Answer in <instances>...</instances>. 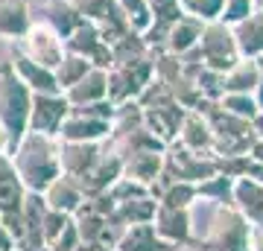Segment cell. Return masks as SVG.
I'll list each match as a JSON object with an SVG mask.
<instances>
[{
	"label": "cell",
	"mask_w": 263,
	"mask_h": 251,
	"mask_svg": "<svg viewBox=\"0 0 263 251\" xmlns=\"http://www.w3.org/2000/svg\"><path fill=\"white\" fill-rule=\"evenodd\" d=\"M38 15H41L38 21H44L47 27H53L62 38L70 35V32L76 29V24L82 21L79 9H76L73 3H67V0H65V3H62V0H53V3H47L44 9L38 12Z\"/></svg>",
	"instance_id": "obj_29"
},
{
	"label": "cell",
	"mask_w": 263,
	"mask_h": 251,
	"mask_svg": "<svg viewBox=\"0 0 263 251\" xmlns=\"http://www.w3.org/2000/svg\"><path fill=\"white\" fill-rule=\"evenodd\" d=\"M216 103L222 105L228 114H234L240 120H252L254 114L260 111L257 103H254V93H222Z\"/></svg>",
	"instance_id": "obj_35"
},
{
	"label": "cell",
	"mask_w": 263,
	"mask_h": 251,
	"mask_svg": "<svg viewBox=\"0 0 263 251\" xmlns=\"http://www.w3.org/2000/svg\"><path fill=\"white\" fill-rule=\"evenodd\" d=\"M202 29L205 24L196 18H190V15H181L179 21H173L167 29V41H164V50L173 53V56H187L190 50H196L199 38H202Z\"/></svg>",
	"instance_id": "obj_23"
},
{
	"label": "cell",
	"mask_w": 263,
	"mask_h": 251,
	"mask_svg": "<svg viewBox=\"0 0 263 251\" xmlns=\"http://www.w3.org/2000/svg\"><path fill=\"white\" fill-rule=\"evenodd\" d=\"M176 143L187 146L190 152H199V155H214V129L202 111H187L184 120H181V129H179V138Z\"/></svg>",
	"instance_id": "obj_16"
},
{
	"label": "cell",
	"mask_w": 263,
	"mask_h": 251,
	"mask_svg": "<svg viewBox=\"0 0 263 251\" xmlns=\"http://www.w3.org/2000/svg\"><path fill=\"white\" fill-rule=\"evenodd\" d=\"M70 114V103L62 91L53 93H32V108H29V131L59 138V129L65 117Z\"/></svg>",
	"instance_id": "obj_9"
},
{
	"label": "cell",
	"mask_w": 263,
	"mask_h": 251,
	"mask_svg": "<svg viewBox=\"0 0 263 251\" xmlns=\"http://www.w3.org/2000/svg\"><path fill=\"white\" fill-rule=\"evenodd\" d=\"M196 199H199L196 184H190V181H170V184L161 190L158 205H167V207H190Z\"/></svg>",
	"instance_id": "obj_33"
},
{
	"label": "cell",
	"mask_w": 263,
	"mask_h": 251,
	"mask_svg": "<svg viewBox=\"0 0 263 251\" xmlns=\"http://www.w3.org/2000/svg\"><path fill=\"white\" fill-rule=\"evenodd\" d=\"M12 164L18 169L21 181L32 193H44L59 176H62V164H59V138H47L38 131H27L21 143L12 152Z\"/></svg>",
	"instance_id": "obj_1"
},
{
	"label": "cell",
	"mask_w": 263,
	"mask_h": 251,
	"mask_svg": "<svg viewBox=\"0 0 263 251\" xmlns=\"http://www.w3.org/2000/svg\"><path fill=\"white\" fill-rule=\"evenodd\" d=\"M65 96L70 105H88V103H97V100H105L108 96V70L105 67H91L73 88H67Z\"/></svg>",
	"instance_id": "obj_25"
},
{
	"label": "cell",
	"mask_w": 263,
	"mask_h": 251,
	"mask_svg": "<svg viewBox=\"0 0 263 251\" xmlns=\"http://www.w3.org/2000/svg\"><path fill=\"white\" fill-rule=\"evenodd\" d=\"M263 59H240L222 73V88L226 93H254L257 79H260Z\"/></svg>",
	"instance_id": "obj_28"
},
{
	"label": "cell",
	"mask_w": 263,
	"mask_h": 251,
	"mask_svg": "<svg viewBox=\"0 0 263 251\" xmlns=\"http://www.w3.org/2000/svg\"><path fill=\"white\" fill-rule=\"evenodd\" d=\"M152 3V15H155V24H173V21L181 18V6L179 0H149Z\"/></svg>",
	"instance_id": "obj_40"
},
{
	"label": "cell",
	"mask_w": 263,
	"mask_h": 251,
	"mask_svg": "<svg viewBox=\"0 0 263 251\" xmlns=\"http://www.w3.org/2000/svg\"><path fill=\"white\" fill-rule=\"evenodd\" d=\"M199 251H252V222L234 205H216Z\"/></svg>",
	"instance_id": "obj_3"
},
{
	"label": "cell",
	"mask_w": 263,
	"mask_h": 251,
	"mask_svg": "<svg viewBox=\"0 0 263 251\" xmlns=\"http://www.w3.org/2000/svg\"><path fill=\"white\" fill-rule=\"evenodd\" d=\"M184 114L187 111L173 100V103L158 105V108H143V126H146V131H152L164 146H170L173 140L179 138V129H181Z\"/></svg>",
	"instance_id": "obj_15"
},
{
	"label": "cell",
	"mask_w": 263,
	"mask_h": 251,
	"mask_svg": "<svg viewBox=\"0 0 263 251\" xmlns=\"http://www.w3.org/2000/svg\"><path fill=\"white\" fill-rule=\"evenodd\" d=\"M12 44H18L24 53H27L29 59H35V62H41L44 67H50V70H56V65L65 59V38L59 35L53 27H47L44 21H32V27H29V32L21 41H12Z\"/></svg>",
	"instance_id": "obj_8"
},
{
	"label": "cell",
	"mask_w": 263,
	"mask_h": 251,
	"mask_svg": "<svg viewBox=\"0 0 263 251\" xmlns=\"http://www.w3.org/2000/svg\"><path fill=\"white\" fill-rule=\"evenodd\" d=\"M91 67H94V65H91L85 56L65 53V59H62V62L56 65V70H53V73H56V82H59V91L65 93L67 88H73V85L79 82V79L91 70Z\"/></svg>",
	"instance_id": "obj_32"
},
{
	"label": "cell",
	"mask_w": 263,
	"mask_h": 251,
	"mask_svg": "<svg viewBox=\"0 0 263 251\" xmlns=\"http://www.w3.org/2000/svg\"><path fill=\"white\" fill-rule=\"evenodd\" d=\"M254 9H263V0H254Z\"/></svg>",
	"instance_id": "obj_51"
},
{
	"label": "cell",
	"mask_w": 263,
	"mask_h": 251,
	"mask_svg": "<svg viewBox=\"0 0 263 251\" xmlns=\"http://www.w3.org/2000/svg\"><path fill=\"white\" fill-rule=\"evenodd\" d=\"M181 15H190V18L202 21V24H211V21L222 18V6L226 0H179Z\"/></svg>",
	"instance_id": "obj_34"
},
{
	"label": "cell",
	"mask_w": 263,
	"mask_h": 251,
	"mask_svg": "<svg viewBox=\"0 0 263 251\" xmlns=\"http://www.w3.org/2000/svg\"><path fill=\"white\" fill-rule=\"evenodd\" d=\"M164 172H167L173 181H190V184H199L211 178L214 172H219L214 155H199V152H190L187 146L181 143H170L164 149Z\"/></svg>",
	"instance_id": "obj_6"
},
{
	"label": "cell",
	"mask_w": 263,
	"mask_h": 251,
	"mask_svg": "<svg viewBox=\"0 0 263 251\" xmlns=\"http://www.w3.org/2000/svg\"><path fill=\"white\" fill-rule=\"evenodd\" d=\"M114 251H117V248H114Z\"/></svg>",
	"instance_id": "obj_52"
},
{
	"label": "cell",
	"mask_w": 263,
	"mask_h": 251,
	"mask_svg": "<svg viewBox=\"0 0 263 251\" xmlns=\"http://www.w3.org/2000/svg\"><path fill=\"white\" fill-rule=\"evenodd\" d=\"M164 172V149H141L123 158V176L149 190V184Z\"/></svg>",
	"instance_id": "obj_18"
},
{
	"label": "cell",
	"mask_w": 263,
	"mask_h": 251,
	"mask_svg": "<svg viewBox=\"0 0 263 251\" xmlns=\"http://www.w3.org/2000/svg\"><path fill=\"white\" fill-rule=\"evenodd\" d=\"M254 12V0H226V6H222V18L228 27H234V24H240L243 18H249Z\"/></svg>",
	"instance_id": "obj_39"
},
{
	"label": "cell",
	"mask_w": 263,
	"mask_h": 251,
	"mask_svg": "<svg viewBox=\"0 0 263 251\" xmlns=\"http://www.w3.org/2000/svg\"><path fill=\"white\" fill-rule=\"evenodd\" d=\"M249 176L257 178V181H263V164H254V161H252V169H249Z\"/></svg>",
	"instance_id": "obj_48"
},
{
	"label": "cell",
	"mask_w": 263,
	"mask_h": 251,
	"mask_svg": "<svg viewBox=\"0 0 263 251\" xmlns=\"http://www.w3.org/2000/svg\"><path fill=\"white\" fill-rule=\"evenodd\" d=\"M9 65H12V70L18 73V79H21L24 85H27V88H29L32 93H53V91H59L56 73H53L50 67H44L41 62L29 59L18 44H12Z\"/></svg>",
	"instance_id": "obj_11"
},
{
	"label": "cell",
	"mask_w": 263,
	"mask_h": 251,
	"mask_svg": "<svg viewBox=\"0 0 263 251\" xmlns=\"http://www.w3.org/2000/svg\"><path fill=\"white\" fill-rule=\"evenodd\" d=\"M252 251H263V225H252Z\"/></svg>",
	"instance_id": "obj_44"
},
{
	"label": "cell",
	"mask_w": 263,
	"mask_h": 251,
	"mask_svg": "<svg viewBox=\"0 0 263 251\" xmlns=\"http://www.w3.org/2000/svg\"><path fill=\"white\" fill-rule=\"evenodd\" d=\"M152 76H155V56L108 67V100L117 105L138 103V96L152 82Z\"/></svg>",
	"instance_id": "obj_5"
},
{
	"label": "cell",
	"mask_w": 263,
	"mask_h": 251,
	"mask_svg": "<svg viewBox=\"0 0 263 251\" xmlns=\"http://www.w3.org/2000/svg\"><path fill=\"white\" fill-rule=\"evenodd\" d=\"M44 214H47L44 193H32V190H27V196H24V205H21V216H24V245H21V251L44 245V237H41V222H44Z\"/></svg>",
	"instance_id": "obj_21"
},
{
	"label": "cell",
	"mask_w": 263,
	"mask_h": 251,
	"mask_svg": "<svg viewBox=\"0 0 263 251\" xmlns=\"http://www.w3.org/2000/svg\"><path fill=\"white\" fill-rule=\"evenodd\" d=\"M196 50L202 53V65L211 67V70H219V73H226L234 62L243 59L240 50H237L234 29L228 27L226 21H211V24H205Z\"/></svg>",
	"instance_id": "obj_4"
},
{
	"label": "cell",
	"mask_w": 263,
	"mask_h": 251,
	"mask_svg": "<svg viewBox=\"0 0 263 251\" xmlns=\"http://www.w3.org/2000/svg\"><path fill=\"white\" fill-rule=\"evenodd\" d=\"M155 210H158V202H155V199L146 193V196H138V199H129V202H120V205L114 207V214L108 216V222H111L114 228L126 231L129 225L152 222Z\"/></svg>",
	"instance_id": "obj_26"
},
{
	"label": "cell",
	"mask_w": 263,
	"mask_h": 251,
	"mask_svg": "<svg viewBox=\"0 0 263 251\" xmlns=\"http://www.w3.org/2000/svg\"><path fill=\"white\" fill-rule=\"evenodd\" d=\"M27 251H53L50 245H38V248H27Z\"/></svg>",
	"instance_id": "obj_50"
},
{
	"label": "cell",
	"mask_w": 263,
	"mask_h": 251,
	"mask_svg": "<svg viewBox=\"0 0 263 251\" xmlns=\"http://www.w3.org/2000/svg\"><path fill=\"white\" fill-rule=\"evenodd\" d=\"M234 181L237 178H228L226 172H214L211 178L199 181L196 193L202 202H211V205H234Z\"/></svg>",
	"instance_id": "obj_30"
},
{
	"label": "cell",
	"mask_w": 263,
	"mask_h": 251,
	"mask_svg": "<svg viewBox=\"0 0 263 251\" xmlns=\"http://www.w3.org/2000/svg\"><path fill=\"white\" fill-rule=\"evenodd\" d=\"M254 103L263 111V67H260V79H257V88H254Z\"/></svg>",
	"instance_id": "obj_47"
},
{
	"label": "cell",
	"mask_w": 263,
	"mask_h": 251,
	"mask_svg": "<svg viewBox=\"0 0 263 251\" xmlns=\"http://www.w3.org/2000/svg\"><path fill=\"white\" fill-rule=\"evenodd\" d=\"M108 193H111V199L120 205V202H129V199H138V196H146L149 190L143 184H138V181H132V178L120 176L117 181H114L111 187H108Z\"/></svg>",
	"instance_id": "obj_38"
},
{
	"label": "cell",
	"mask_w": 263,
	"mask_h": 251,
	"mask_svg": "<svg viewBox=\"0 0 263 251\" xmlns=\"http://www.w3.org/2000/svg\"><path fill=\"white\" fill-rule=\"evenodd\" d=\"M234 207L252 225H263V181L243 176L234 181Z\"/></svg>",
	"instance_id": "obj_24"
},
{
	"label": "cell",
	"mask_w": 263,
	"mask_h": 251,
	"mask_svg": "<svg viewBox=\"0 0 263 251\" xmlns=\"http://www.w3.org/2000/svg\"><path fill=\"white\" fill-rule=\"evenodd\" d=\"M24 196H27V187H24L18 169L12 164V155L9 152H0V214L21 210Z\"/></svg>",
	"instance_id": "obj_22"
},
{
	"label": "cell",
	"mask_w": 263,
	"mask_h": 251,
	"mask_svg": "<svg viewBox=\"0 0 263 251\" xmlns=\"http://www.w3.org/2000/svg\"><path fill=\"white\" fill-rule=\"evenodd\" d=\"M79 242H82V240H79V231H76L73 219H70V225L59 234L56 240L50 242V248H53V251H76V245H79Z\"/></svg>",
	"instance_id": "obj_41"
},
{
	"label": "cell",
	"mask_w": 263,
	"mask_h": 251,
	"mask_svg": "<svg viewBox=\"0 0 263 251\" xmlns=\"http://www.w3.org/2000/svg\"><path fill=\"white\" fill-rule=\"evenodd\" d=\"M117 9H120L126 27H129L132 32H138V35H143V32L155 24L149 0H117Z\"/></svg>",
	"instance_id": "obj_31"
},
{
	"label": "cell",
	"mask_w": 263,
	"mask_h": 251,
	"mask_svg": "<svg viewBox=\"0 0 263 251\" xmlns=\"http://www.w3.org/2000/svg\"><path fill=\"white\" fill-rule=\"evenodd\" d=\"M85 199H88V196L82 193L79 181L70 178V176H59L56 181L44 190V202H47V207L62 210V214H67V216H73L76 210L85 205Z\"/></svg>",
	"instance_id": "obj_20"
},
{
	"label": "cell",
	"mask_w": 263,
	"mask_h": 251,
	"mask_svg": "<svg viewBox=\"0 0 263 251\" xmlns=\"http://www.w3.org/2000/svg\"><path fill=\"white\" fill-rule=\"evenodd\" d=\"M29 108H32V91L18 79L9 59L0 62V126L6 131L9 155L29 131Z\"/></svg>",
	"instance_id": "obj_2"
},
{
	"label": "cell",
	"mask_w": 263,
	"mask_h": 251,
	"mask_svg": "<svg viewBox=\"0 0 263 251\" xmlns=\"http://www.w3.org/2000/svg\"><path fill=\"white\" fill-rule=\"evenodd\" d=\"M152 228L167 242L176 245H190L193 242V225H190V207H167L158 205L152 216Z\"/></svg>",
	"instance_id": "obj_14"
},
{
	"label": "cell",
	"mask_w": 263,
	"mask_h": 251,
	"mask_svg": "<svg viewBox=\"0 0 263 251\" xmlns=\"http://www.w3.org/2000/svg\"><path fill=\"white\" fill-rule=\"evenodd\" d=\"M114 248L117 251H181V245L167 242L164 237H158L152 222H143V225H129L120 234V240H117Z\"/></svg>",
	"instance_id": "obj_19"
},
{
	"label": "cell",
	"mask_w": 263,
	"mask_h": 251,
	"mask_svg": "<svg viewBox=\"0 0 263 251\" xmlns=\"http://www.w3.org/2000/svg\"><path fill=\"white\" fill-rule=\"evenodd\" d=\"M76 251H114L111 245H105V242H79Z\"/></svg>",
	"instance_id": "obj_45"
},
{
	"label": "cell",
	"mask_w": 263,
	"mask_h": 251,
	"mask_svg": "<svg viewBox=\"0 0 263 251\" xmlns=\"http://www.w3.org/2000/svg\"><path fill=\"white\" fill-rule=\"evenodd\" d=\"M111 138V123L82 114L79 108L70 105V114L65 117L62 129H59V140H82V143H105Z\"/></svg>",
	"instance_id": "obj_12"
},
{
	"label": "cell",
	"mask_w": 263,
	"mask_h": 251,
	"mask_svg": "<svg viewBox=\"0 0 263 251\" xmlns=\"http://www.w3.org/2000/svg\"><path fill=\"white\" fill-rule=\"evenodd\" d=\"M0 251H18V242H15V237L6 231L3 219H0Z\"/></svg>",
	"instance_id": "obj_42"
},
{
	"label": "cell",
	"mask_w": 263,
	"mask_h": 251,
	"mask_svg": "<svg viewBox=\"0 0 263 251\" xmlns=\"http://www.w3.org/2000/svg\"><path fill=\"white\" fill-rule=\"evenodd\" d=\"M234 38L237 50L246 59H263V9H254L249 18L234 24Z\"/></svg>",
	"instance_id": "obj_27"
},
{
	"label": "cell",
	"mask_w": 263,
	"mask_h": 251,
	"mask_svg": "<svg viewBox=\"0 0 263 251\" xmlns=\"http://www.w3.org/2000/svg\"><path fill=\"white\" fill-rule=\"evenodd\" d=\"M249 123H252L254 138H263V111H257V114H254V117H252Z\"/></svg>",
	"instance_id": "obj_46"
},
{
	"label": "cell",
	"mask_w": 263,
	"mask_h": 251,
	"mask_svg": "<svg viewBox=\"0 0 263 251\" xmlns=\"http://www.w3.org/2000/svg\"><path fill=\"white\" fill-rule=\"evenodd\" d=\"M249 158H252L254 164H263V138H254L252 149H249Z\"/></svg>",
	"instance_id": "obj_43"
},
{
	"label": "cell",
	"mask_w": 263,
	"mask_h": 251,
	"mask_svg": "<svg viewBox=\"0 0 263 251\" xmlns=\"http://www.w3.org/2000/svg\"><path fill=\"white\" fill-rule=\"evenodd\" d=\"M120 176H123V155L105 140V149H103V155H100V161H97L82 178H76V181L82 187V193L91 199V196L105 193Z\"/></svg>",
	"instance_id": "obj_10"
},
{
	"label": "cell",
	"mask_w": 263,
	"mask_h": 251,
	"mask_svg": "<svg viewBox=\"0 0 263 251\" xmlns=\"http://www.w3.org/2000/svg\"><path fill=\"white\" fill-rule=\"evenodd\" d=\"M0 152H9V146H6V131H3V126H0Z\"/></svg>",
	"instance_id": "obj_49"
},
{
	"label": "cell",
	"mask_w": 263,
	"mask_h": 251,
	"mask_svg": "<svg viewBox=\"0 0 263 251\" xmlns=\"http://www.w3.org/2000/svg\"><path fill=\"white\" fill-rule=\"evenodd\" d=\"M196 85H199V91H202V96L211 100V103H216V100L226 93V88H222V73H219V70H211V67H205V65H202V70L196 73Z\"/></svg>",
	"instance_id": "obj_36"
},
{
	"label": "cell",
	"mask_w": 263,
	"mask_h": 251,
	"mask_svg": "<svg viewBox=\"0 0 263 251\" xmlns=\"http://www.w3.org/2000/svg\"><path fill=\"white\" fill-rule=\"evenodd\" d=\"M32 6L29 0H0V38L3 41H21L32 27Z\"/></svg>",
	"instance_id": "obj_17"
},
{
	"label": "cell",
	"mask_w": 263,
	"mask_h": 251,
	"mask_svg": "<svg viewBox=\"0 0 263 251\" xmlns=\"http://www.w3.org/2000/svg\"><path fill=\"white\" fill-rule=\"evenodd\" d=\"M105 143H82V140H59V164L62 176L82 178L103 155Z\"/></svg>",
	"instance_id": "obj_13"
},
{
	"label": "cell",
	"mask_w": 263,
	"mask_h": 251,
	"mask_svg": "<svg viewBox=\"0 0 263 251\" xmlns=\"http://www.w3.org/2000/svg\"><path fill=\"white\" fill-rule=\"evenodd\" d=\"M70 219H73V216H67V214H62V210H53V207H47L44 222H41V237H44V245H50V242L56 240L59 234L65 231L67 225H70Z\"/></svg>",
	"instance_id": "obj_37"
},
{
	"label": "cell",
	"mask_w": 263,
	"mask_h": 251,
	"mask_svg": "<svg viewBox=\"0 0 263 251\" xmlns=\"http://www.w3.org/2000/svg\"><path fill=\"white\" fill-rule=\"evenodd\" d=\"M65 50L67 53H76V56H85L94 67H108L114 65V56H111V44L105 41L103 29L97 27L94 21L82 18L76 24V29L65 38Z\"/></svg>",
	"instance_id": "obj_7"
}]
</instances>
